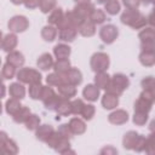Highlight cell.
<instances>
[{"instance_id":"1","label":"cell","mask_w":155,"mask_h":155,"mask_svg":"<svg viewBox=\"0 0 155 155\" xmlns=\"http://www.w3.org/2000/svg\"><path fill=\"white\" fill-rule=\"evenodd\" d=\"M120 21L122 24L131 27L132 29H143L148 24V18L140 13L138 10H128L126 8L121 16Z\"/></svg>"},{"instance_id":"2","label":"cell","mask_w":155,"mask_h":155,"mask_svg":"<svg viewBox=\"0 0 155 155\" xmlns=\"http://www.w3.org/2000/svg\"><path fill=\"white\" fill-rule=\"evenodd\" d=\"M122 145L127 150L142 153V151H144V148H145V137L139 134L136 131H128L124 134Z\"/></svg>"},{"instance_id":"3","label":"cell","mask_w":155,"mask_h":155,"mask_svg":"<svg viewBox=\"0 0 155 155\" xmlns=\"http://www.w3.org/2000/svg\"><path fill=\"white\" fill-rule=\"evenodd\" d=\"M17 80L22 84H27V85H31V84H36V82H41V74L39 70L34 69V68H28V67H22L19 68V70L16 74Z\"/></svg>"},{"instance_id":"4","label":"cell","mask_w":155,"mask_h":155,"mask_svg":"<svg viewBox=\"0 0 155 155\" xmlns=\"http://www.w3.org/2000/svg\"><path fill=\"white\" fill-rule=\"evenodd\" d=\"M110 65V58L104 52H96L92 54L90 59V67L93 73H103L107 71Z\"/></svg>"},{"instance_id":"5","label":"cell","mask_w":155,"mask_h":155,"mask_svg":"<svg viewBox=\"0 0 155 155\" xmlns=\"http://www.w3.org/2000/svg\"><path fill=\"white\" fill-rule=\"evenodd\" d=\"M154 104V98H153V92L149 90H143L134 102V111H142V113H148L151 110V107Z\"/></svg>"},{"instance_id":"6","label":"cell","mask_w":155,"mask_h":155,"mask_svg":"<svg viewBox=\"0 0 155 155\" xmlns=\"http://www.w3.org/2000/svg\"><path fill=\"white\" fill-rule=\"evenodd\" d=\"M7 27H8L11 33H16V34L17 33H23L29 28V21L25 16L17 15V16H13V17L10 18V21L7 23Z\"/></svg>"},{"instance_id":"7","label":"cell","mask_w":155,"mask_h":155,"mask_svg":"<svg viewBox=\"0 0 155 155\" xmlns=\"http://www.w3.org/2000/svg\"><path fill=\"white\" fill-rule=\"evenodd\" d=\"M117 36H119V28L114 24H107L99 29V38L107 45L113 44L117 39Z\"/></svg>"},{"instance_id":"8","label":"cell","mask_w":155,"mask_h":155,"mask_svg":"<svg viewBox=\"0 0 155 155\" xmlns=\"http://www.w3.org/2000/svg\"><path fill=\"white\" fill-rule=\"evenodd\" d=\"M0 149L5 155H16L18 153V147L16 142L7 137V134L2 131L0 132Z\"/></svg>"},{"instance_id":"9","label":"cell","mask_w":155,"mask_h":155,"mask_svg":"<svg viewBox=\"0 0 155 155\" xmlns=\"http://www.w3.org/2000/svg\"><path fill=\"white\" fill-rule=\"evenodd\" d=\"M96 10L94 5L90 1V2H81V4H76V6L73 8V11L81 17L82 19H88L91 17V15L93 13V11Z\"/></svg>"},{"instance_id":"10","label":"cell","mask_w":155,"mask_h":155,"mask_svg":"<svg viewBox=\"0 0 155 155\" xmlns=\"http://www.w3.org/2000/svg\"><path fill=\"white\" fill-rule=\"evenodd\" d=\"M108 121L116 126L124 125L128 121V113L124 109H116L108 115Z\"/></svg>"},{"instance_id":"11","label":"cell","mask_w":155,"mask_h":155,"mask_svg":"<svg viewBox=\"0 0 155 155\" xmlns=\"http://www.w3.org/2000/svg\"><path fill=\"white\" fill-rule=\"evenodd\" d=\"M64 82L65 84H70L74 86H79L82 82V73L78 69V68H70L64 75H63Z\"/></svg>"},{"instance_id":"12","label":"cell","mask_w":155,"mask_h":155,"mask_svg":"<svg viewBox=\"0 0 155 155\" xmlns=\"http://www.w3.org/2000/svg\"><path fill=\"white\" fill-rule=\"evenodd\" d=\"M17 44H18V39H17L16 33H8V34H6V35L2 36L1 48H2V51H5V52L8 53V52L13 51L17 47Z\"/></svg>"},{"instance_id":"13","label":"cell","mask_w":155,"mask_h":155,"mask_svg":"<svg viewBox=\"0 0 155 155\" xmlns=\"http://www.w3.org/2000/svg\"><path fill=\"white\" fill-rule=\"evenodd\" d=\"M54 132V128L52 125H48V124H44V125H40L36 130H35V137L36 139H39L40 142H44L46 143L48 140V138L53 134Z\"/></svg>"},{"instance_id":"14","label":"cell","mask_w":155,"mask_h":155,"mask_svg":"<svg viewBox=\"0 0 155 155\" xmlns=\"http://www.w3.org/2000/svg\"><path fill=\"white\" fill-rule=\"evenodd\" d=\"M99 94H101V88L97 87L94 84H88L82 90V97L88 102H96L99 98Z\"/></svg>"},{"instance_id":"15","label":"cell","mask_w":155,"mask_h":155,"mask_svg":"<svg viewBox=\"0 0 155 155\" xmlns=\"http://www.w3.org/2000/svg\"><path fill=\"white\" fill-rule=\"evenodd\" d=\"M36 65L39 69L44 70V71H47L50 69H53V65H54V61L51 56V53H42L39 56V58L36 59Z\"/></svg>"},{"instance_id":"16","label":"cell","mask_w":155,"mask_h":155,"mask_svg":"<svg viewBox=\"0 0 155 155\" xmlns=\"http://www.w3.org/2000/svg\"><path fill=\"white\" fill-rule=\"evenodd\" d=\"M8 94L12 98H16V99L22 101L25 97V87H24V84H22L19 81L18 82L10 84V86H8Z\"/></svg>"},{"instance_id":"17","label":"cell","mask_w":155,"mask_h":155,"mask_svg":"<svg viewBox=\"0 0 155 155\" xmlns=\"http://www.w3.org/2000/svg\"><path fill=\"white\" fill-rule=\"evenodd\" d=\"M96 23H93L90 18L88 19H85L81 25L78 28V31L80 35L85 36V38H90V36H93L96 34Z\"/></svg>"},{"instance_id":"18","label":"cell","mask_w":155,"mask_h":155,"mask_svg":"<svg viewBox=\"0 0 155 155\" xmlns=\"http://www.w3.org/2000/svg\"><path fill=\"white\" fill-rule=\"evenodd\" d=\"M24 61L25 59H24L23 53L19 52V51H16V50L8 52L7 56H6V62L10 63V64H12L13 67H16L18 69L24 65Z\"/></svg>"},{"instance_id":"19","label":"cell","mask_w":155,"mask_h":155,"mask_svg":"<svg viewBox=\"0 0 155 155\" xmlns=\"http://www.w3.org/2000/svg\"><path fill=\"white\" fill-rule=\"evenodd\" d=\"M68 125H69V127H70L73 134L80 136V134L85 133V131H86V124H85V120H84V119H80V117H71V119L69 120Z\"/></svg>"},{"instance_id":"20","label":"cell","mask_w":155,"mask_h":155,"mask_svg":"<svg viewBox=\"0 0 155 155\" xmlns=\"http://www.w3.org/2000/svg\"><path fill=\"white\" fill-rule=\"evenodd\" d=\"M78 29L76 28H65L58 30V40L63 42H73L78 36Z\"/></svg>"},{"instance_id":"21","label":"cell","mask_w":155,"mask_h":155,"mask_svg":"<svg viewBox=\"0 0 155 155\" xmlns=\"http://www.w3.org/2000/svg\"><path fill=\"white\" fill-rule=\"evenodd\" d=\"M71 53V48L69 45L62 42V44H57L53 47V54L57 59H68L69 56Z\"/></svg>"},{"instance_id":"22","label":"cell","mask_w":155,"mask_h":155,"mask_svg":"<svg viewBox=\"0 0 155 155\" xmlns=\"http://www.w3.org/2000/svg\"><path fill=\"white\" fill-rule=\"evenodd\" d=\"M102 107L107 110H111V109H115L117 105H119V97L115 96V94H111V93H108L105 92L102 97Z\"/></svg>"},{"instance_id":"23","label":"cell","mask_w":155,"mask_h":155,"mask_svg":"<svg viewBox=\"0 0 155 155\" xmlns=\"http://www.w3.org/2000/svg\"><path fill=\"white\" fill-rule=\"evenodd\" d=\"M57 35H58V29L56 25L47 24L41 29V38L47 42H52L53 40H56Z\"/></svg>"},{"instance_id":"24","label":"cell","mask_w":155,"mask_h":155,"mask_svg":"<svg viewBox=\"0 0 155 155\" xmlns=\"http://www.w3.org/2000/svg\"><path fill=\"white\" fill-rule=\"evenodd\" d=\"M110 80H111V76L107 71L96 73V75H94V85L97 87H99L101 90H107L110 84Z\"/></svg>"},{"instance_id":"25","label":"cell","mask_w":155,"mask_h":155,"mask_svg":"<svg viewBox=\"0 0 155 155\" xmlns=\"http://www.w3.org/2000/svg\"><path fill=\"white\" fill-rule=\"evenodd\" d=\"M114 85H116L117 87H120L121 90H127L130 87V79L127 75L122 74V73H115L113 76H111V80H110Z\"/></svg>"},{"instance_id":"26","label":"cell","mask_w":155,"mask_h":155,"mask_svg":"<svg viewBox=\"0 0 155 155\" xmlns=\"http://www.w3.org/2000/svg\"><path fill=\"white\" fill-rule=\"evenodd\" d=\"M58 93L67 99H71L73 97L76 96V86L70 85V84H62L58 86Z\"/></svg>"},{"instance_id":"27","label":"cell","mask_w":155,"mask_h":155,"mask_svg":"<svg viewBox=\"0 0 155 155\" xmlns=\"http://www.w3.org/2000/svg\"><path fill=\"white\" fill-rule=\"evenodd\" d=\"M138 59L142 65L151 67L155 64V51H140Z\"/></svg>"},{"instance_id":"28","label":"cell","mask_w":155,"mask_h":155,"mask_svg":"<svg viewBox=\"0 0 155 155\" xmlns=\"http://www.w3.org/2000/svg\"><path fill=\"white\" fill-rule=\"evenodd\" d=\"M23 105L21 104V102H19V99H16V98H8L7 101H6V103H5V111L8 114V115H11V116H13L21 108H22Z\"/></svg>"},{"instance_id":"29","label":"cell","mask_w":155,"mask_h":155,"mask_svg":"<svg viewBox=\"0 0 155 155\" xmlns=\"http://www.w3.org/2000/svg\"><path fill=\"white\" fill-rule=\"evenodd\" d=\"M56 113L61 116H69L70 114H73V110H71V101L67 99V98H62Z\"/></svg>"},{"instance_id":"30","label":"cell","mask_w":155,"mask_h":155,"mask_svg":"<svg viewBox=\"0 0 155 155\" xmlns=\"http://www.w3.org/2000/svg\"><path fill=\"white\" fill-rule=\"evenodd\" d=\"M31 115V111H30V109L28 108V107H22L13 116H12V119H13V121L16 122V124H25V121L28 120V117Z\"/></svg>"},{"instance_id":"31","label":"cell","mask_w":155,"mask_h":155,"mask_svg":"<svg viewBox=\"0 0 155 155\" xmlns=\"http://www.w3.org/2000/svg\"><path fill=\"white\" fill-rule=\"evenodd\" d=\"M64 17V12H63V8L61 7H56L54 10H52L48 15V18H47V22L48 24H52V25H58V23L62 21V18Z\"/></svg>"},{"instance_id":"32","label":"cell","mask_w":155,"mask_h":155,"mask_svg":"<svg viewBox=\"0 0 155 155\" xmlns=\"http://www.w3.org/2000/svg\"><path fill=\"white\" fill-rule=\"evenodd\" d=\"M70 68H71V64L69 59H57L53 65V70L61 75H64Z\"/></svg>"},{"instance_id":"33","label":"cell","mask_w":155,"mask_h":155,"mask_svg":"<svg viewBox=\"0 0 155 155\" xmlns=\"http://www.w3.org/2000/svg\"><path fill=\"white\" fill-rule=\"evenodd\" d=\"M42 90H44V85L41 82H36V84H31L29 85V97L31 99H41L42 96Z\"/></svg>"},{"instance_id":"34","label":"cell","mask_w":155,"mask_h":155,"mask_svg":"<svg viewBox=\"0 0 155 155\" xmlns=\"http://www.w3.org/2000/svg\"><path fill=\"white\" fill-rule=\"evenodd\" d=\"M16 67H13L12 64L10 63H5L2 65V69H1V76H2V80H11L16 76L17 71H16Z\"/></svg>"},{"instance_id":"35","label":"cell","mask_w":155,"mask_h":155,"mask_svg":"<svg viewBox=\"0 0 155 155\" xmlns=\"http://www.w3.org/2000/svg\"><path fill=\"white\" fill-rule=\"evenodd\" d=\"M46 82L48 86H52V87H58L59 85L64 84V79H63V75L53 71L51 74H48L46 76Z\"/></svg>"},{"instance_id":"36","label":"cell","mask_w":155,"mask_h":155,"mask_svg":"<svg viewBox=\"0 0 155 155\" xmlns=\"http://www.w3.org/2000/svg\"><path fill=\"white\" fill-rule=\"evenodd\" d=\"M120 10H121V4L119 2V0H110L104 5V11L110 16L117 15Z\"/></svg>"},{"instance_id":"37","label":"cell","mask_w":155,"mask_h":155,"mask_svg":"<svg viewBox=\"0 0 155 155\" xmlns=\"http://www.w3.org/2000/svg\"><path fill=\"white\" fill-rule=\"evenodd\" d=\"M62 96L58 93H56L53 97H51L48 101H46V102H44V107L47 109V110H51V111H56L57 110V108H58V105H59V103H61V101H62Z\"/></svg>"},{"instance_id":"38","label":"cell","mask_w":155,"mask_h":155,"mask_svg":"<svg viewBox=\"0 0 155 155\" xmlns=\"http://www.w3.org/2000/svg\"><path fill=\"white\" fill-rule=\"evenodd\" d=\"M144 151L149 155H155V133L154 132H150V134L145 138Z\"/></svg>"},{"instance_id":"39","label":"cell","mask_w":155,"mask_h":155,"mask_svg":"<svg viewBox=\"0 0 155 155\" xmlns=\"http://www.w3.org/2000/svg\"><path fill=\"white\" fill-rule=\"evenodd\" d=\"M90 19H91L93 23H96V24H103V23L105 22V19H107L105 11H103V10H101V8H96V10L93 11V13L91 15Z\"/></svg>"},{"instance_id":"40","label":"cell","mask_w":155,"mask_h":155,"mask_svg":"<svg viewBox=\"0 0 155 155\" xmlns=\"http://www.w3.org/2000/svg\"><path fill=\"white\" fill-rule=\"evenodd\" d=\"M25 127H27V130H29V131H35L40 125H41V121H40V117L36 115V114H31L29 117H28V120L25 121Z\"/></svg>"},{"instance_id":"41","label":"cell","mask_w":155,"mask_h":155,"mask_svg":"<svg viewBox=\"0 0 155 155\" xmlns=\"http://www.w3.org/2000/svg\"><path fill=\"white\" fill-rule=\"evenodd\" d=\"M148 119H149L148 113H142V111H134V114L132 116V121L137 126H144L147 124Z\"/></svg>"},{"instance_id":"42","label":"cell","mask_w":155,"mask_h":155,"mask_svg":"<svg viewBox=\"0 0 155 155\" xmlns=\"http://www.w3.org/2000/svg\"><path fill=\"white\" fill-rule=\"evenodd\" d=\"M56 5H57L56 0H41L39 8L42 13H50L52 10L56 8Z\"/></svg>"},{"instance_id":"43","label":"cell","mask_w":155,"mask_h":155,"mask_svg":"<svg viewBox=\"0 0 155 155\" xmlns=\"http://www.w3.org/2000/svg\"><path fill=\"white\" fill-rule=\"evenodd\" d=\"M94 114H96V108H94V105H93V104H85V107H84V109H82V111H81L82 119L86 120V121H90V120L93 119Z\"/></svg>"},{"instance_id":"44","label":"cell","mask_w":155,"mask_h":155,"mask_svg":"<svg viewBox=\"0 0 155 155\" xmlns=\"http://www.w3.org/2000/svg\"><path fill=\"white\" fill-rule=\"evenodd\" d=\"M138 38L140 41L143 40H149V39H155V29L153 27H144L139 34H138Z\"/></svg>"},{"instance_id":"45","label":"cell","mask_w":155,"mask_h":155,"mask_svg":"<svg viewBox=\"0 0 155 155\" xmlns=\"http://www.w3.org/2000/svg\"><path fill=\"white\" fill-rule=\"evenodd\" d=\"M62 138H63V136H62L58 131H54L53 134H52V136L48 138V140L46 142V144H47L50 148H52V149L56 150V148L58 147V144H59V142L62 140Z\"/></svg>"},{"instance_id":"46","label":"cell","mask_w":155,"mask_h":155,"mask_svg":"<svg viewBox=\"0 0 155 155\" xmlns=\"http://www.w3.org/2000/svg\"><path fill=\"white\" fill-rule=\"evenodd\" d=\"M84 107H85V103H84L82 99L76 98V99L71 101V110H73L74 115H81V111H82Z\"/></svg>"},{"instance_id":"47","label":"cell","mask_w":155,"mask_h":155,"mask_svg":"<svg viewBox=\"0 0 155 155\" xmlns=\"http://www.w3.org/2000/svg\"><path fill=\"white\" fill-rule=\"evenodd\" d=\"M140 86L143 87V90H149L153 91L155 87V78L153 76H147L140 81Z\"/></svg>"},{"instance_id":"48","label":"cell","mask_w":155,"mask_h":155,"mask_svg":"<svg viewBox=\"0 0 155 155\" xmlns=\"http://www.w3.org/2000/svg\"><path fill=\"white\" fill-rule=\"evenodd\" d=\"M64 138H68V139H70L71 137H73V132H71V130H70V127H69V125L68 124H62L59 127H58V130H57Z\"/></svg>"},{"instance_id":"49","label":"cell","mask_w":155,"mask_h":155,"mask_svg":"<svg viewBox=\"0 0 155 155\" xmlns=\"http://www.w3.org/2000/svg\"><path fill=\"white\" fill-rule=\"evenodd\" d=\"M56 94V92L53 91L52 86H44V90H42V96H41V101L42 103L48 101L51 97H53Z\"/></svg>"},{"instance_id":"50","label":"cell","mask_w":155,"mask_h":155,"mask_svg":"<svg viewBox=\"0 0 155 155\" xmlns=\"http://www.w3.org/2000/svg\"><path fill=\"white\" fill-rule=\"evenodd\" d=\"M105 92H108V93H111V94H115V96L120 97V96L124 93V90H121L120 87H117L116 85H114V84L110 81V84H109L108 88L105 90Z\"/></svg>"},{"instance_id":"51","label":"cell","mask_w":155,"mask_h":155,"mask_svg":"<svg viewBox=\"0 0 155 155\" xmlns=\"http://www.w3.org/2000/svg\"><path fill=\"white\" fill-rule=\"evenodd\" d=\"M122 4L128 10H138L140 5V0H122Z\"/></svg>"},{"instance_id":"52","label":"cell","mask_w":155,"mask_h":155,"mask_svg":"<svg viewBox=\"0 0 155 155\" xmlns=\"http://www.w3.org/2000/svg\"><path fill=\"white\" fill-rule=\"evenodd\" d=\"M41 0H24V6L29 10H34L36 7H39Z\"/></svg>"},{"instance_id":"53","label":"cell","mask_w":155,"mask_h":155,"mask_svg":"<svg viewBox=\"0 0 155 155\" xmlns=\"http://www.w3.org/2000/svg\"><path fill=\"white\" fill-rule=\"evenodd\" d=\"M99 153H101V154H107V155H109V154H117V150H116L114 147L108 145V147L103 148V149H102Z\"/></svg>"},{"instance_id":"54","label":"cell","mask_w":155,"mask_h":155,"mask_svg":"<svg viewBox=\"0 0 155 155\" xmlns=\"http://www.w3.org/2000/svg\"><path fill=\"white\" fill-rule=\"evenodd\" d=\"M147 18H148V23H149V25L153 27V28H155V10L151 11Z\"/></svg>"},{"instance_id":"55","label":"cell","mask_w":155,"mask_h":155,"mask_svg":"<svg viewBox=\"0 0 155 155\" xmlns=\"http://www.w3.org/2000/svg\"><path fill=\"white\" fill-rule=\"evenodd\" d=\"M149 131L155 133V119L150 121V124H149Z\"/></svg>"},{"instance_id":"56","label":"cell","mask_w":155,"mask_h":155,"mask_svg":"<svg viewBox=\"0 0 155 155\" xmlns=\"http://www.w3.org/2000/svg\"><path fill=\"white\" fill-rule=\"evenodd\" d=\"M13 5H21V4H24V0H10Z\"/></svg>"},{"instance_id":"57","label":"cell","mask_w":155,"mask_h":155,"mask_svg":"<svg viewBox=\"0 0 155 155\" xmlns=\"http://www.w3.org/2000/svg\"><path fill=\"white\" fill-rule=\"evenodd\" d=\"M140 4H143V5H149V4H151V0H140Z\"/></svg>"},{"instance_id":"58","label":"cell","mask_w":155,"mask_h":155,"mask_svg":"<svg viewBox=\"0 0 155 155\" xmlns=\"http://www.w3.org/2000/svg\"><path fill=\"white\" fill-rule=\"evenodd\" d=\"M108 1H110V0H97V2H98L99 5H105Z\"/></svg>"},{"instance_id":"59","label":"cell","mask_w":155,"mask_h":155,"mask_svg":"<svg viewBox=\"0 0 155 155\" xmlns=\"http://www.w3.org/2000/svg\"><path fill=\"white\" fill-rule=\"evenodd\" d=\"M76 4H81V2H90L91 0H74Z\"/></svg>"},{"instance_id":"60","label":"cell","mask_w":155,"mask_h":155,"mask_svg":"<svg viewBox=\"0 0 155 155\" xmlns=\"http://www.w3.org/2000/svg\"><path fill=\"white\" fill-rule=\"evenodd\" d=\"M5 90H6V86L5 84H2V97H5Z\"/></svg>"},{"instance_id":"61","label":"cell","mask_w":155,"mask_h":155,"mask_svg":"<svg viewBox=\"0 0 155 155\" xmlns=\"http://www.w3.org/2000/svg\"><path fill=\"white\" fill-rule=\"evenodd\" d=\"M151 92H153V98H154V103H155V90H153Z\"/></svg>"},{"instance_id":"62","label":"cell","mask_w":155,"mask_h":155,"mask_svg":"<svg viewBox=\"0 0 155 155\" xmlns=\"http://www.w3.org/2000/svg\"><path fill=\"white\" fill-rule=\"evenodd\" d=\"M151 4H154V5H155V0H151Z\"/></svg>"},{"instance_id":"63","label":"cell","mask_w":155,"mask_h":155,"mask_svg":"<svg viewBox=\"0 0 155 155\" xmlns=\"http://www.w3.org/2000/svg\"><path fill=\"white\" fill-rule=\"evenodd\" d=\"M154 29H155V28H154Z\"/></svg>"}]
</instances>
